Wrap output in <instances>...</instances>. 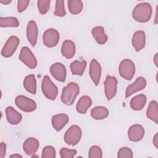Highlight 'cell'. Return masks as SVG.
Here are the masks:
<instances>
[{
  "label": "cell",
  "mask_w": 158,
  "mask_h": 158,
  "mask_svg": "<svg viewBox=\"0 0 158 158\" xmlns=\"http://www.w3.org/2000/svg\"><path fill=\"white\" fill-rule=\"evenodd\" d=\"M108 109L103 106H96L91 111V117L95 120H102L109 115Z\"/></svg>",
  "instance_id": "obj_27"
},
{
  "label": "cell",
  "mask_w": 158,
  "mask_h": 158,
  "mask_svg": "<svg viewBox=\"0 0 158 158\" xmlns=\"http://www.w3.org/2000/svg\"><path fill=\"white\" fill-rule=\"evenodd\" d=\"M61 53L67 59L72 58L75 53V43L71 40L64 41L62 45Z\"/></svg>",
  "instance_id": "obj_20"
},
{
  "label": "cell",
  "mask_w": 158,
  "mask_h": 158,
  "mask_svg": "<svg viewBox=\"0 0 158 158\" xmlns=\"http://www.w3.org/2000/svg\"><path fill=\"white\" fill-rule=\"evenodd\" d=\"M6 115L8 122L11 125H17L22 119V115L11 106L6 107Z\"/></svg>",
  "instance_id": "obj_18"
},
{
  "label": "cell",
  "mask_w": 158,
  "mask_h": 158,
  "mask_svg": "<svg viewBox=\"0 0 158 158\" xmlns=\"http://www.w3.org/2000/svg\"><path fill=\"white\" fill-rule=\"evenodd\" d=\"M146 97L143 94H140L134 96L130 101V107L134 110H140L145 106Z\"/></svg>",
  "instance_id": "obj_23"
},
{
  "label": "cell",
  "mask_w": 158,
  "mask_h": 158,
  "mask_svg": "<svg viewBox=\"0 0 158 158\" xmlns=\"http://www.w3.org/2000/svg\"><path fill=\"white\" fill-rule=\"evenodd\" d=\"M157 56H158V54L156 53V54H155L154 57V62L155 65H156L157 67V58H158Z\"/></svg>",
  "instance_id": "obj_40"
},
{
  "label": "cell",
  "mask_w": 158,
  "mask_h": 158,
  "mask_svg": "<svg viewBox=\"0 0 158 158\" xmlns=\"http://www.w3.org/2000/svg\"><path fill=\"white\" fill-rule=\"evenodd\" d=\"M19 59L30 69H35L37 65V60L35 56L27 46L22 48L19 55Z\"/></svg>",
  "instance_id": "obj_7"
},
{
  "label": "cell",
  "mask_w": 158,
  "mask_h": 158,
  "mask_svg": "<svg viewBox=\"0 0 158 158\" xmlns=\"http://www.w3.org/2000/svg\"><path fill=\"white\" fill-rule=\"evenodd\" d=\"M9 157H10V158H12V157L19 158V157H22V156L21 155H20V154H12V155H10V156H9Z\"/></svg>",
  "instance_id": "obj_41"
},
{
  "label": "cell",
  "mask_w": 158,
  "mask_h": 158,
  "mask_svg": "<svg viewBox=\"0 0 158 158\" xmlns=\"http://www.w3.org/2000/svg\"><path fill=\"white\" fill-rule=\"evenodd\" d=\"M50 73L57 81L60 82L65 81L67 71L65 67L62 63L56 62L52 64L50 67Z\"/></svg>",
  "instance_id": "obj_11"
},
{
  "label": "cell",
  "mask_w": 158,
  "mask_h": 158,
  "mask_svg": "<svg viewBox=\"0 0 158 158\" xmlns=\"http://www.w3.org/2000/svg\"><path fill=\"white\" fill-rule=\"evenodd\" d=\"M19 25V22L16 17H0L1 27H17Z\"/></svg>",
  "instance_id": "obj_29"
},
{
  "label": "cell",
  "mask_w": 158,
  "mask_h": 158,
  "mask_svg": "<svg viewBox=\"0 0 158 158\" xmlns=\"http://www.w3.org/2000/svg\"><path fill=\"white\" fill-rule=\"evenodd\" d=\"M118 158H131L133 157V152L128 147L121 148L117 154Z\"/></svg>",
  "instance_id": "obj_34"
},
{
  "label": "cell",
  "mask_w": 158,
  "mask_h": 158,
  "mask_svg": "<svg viewBox=\"0 0 158 158\" xmlns=\"http://www.w3.org/2000/svg\"><path fill=\"white\" fill-rule=\"evenodd\" d=\"M54 14L57 17H64L65 15L66 12L65 10L64 1L57 0L56 1V9Z\"/></svg>",
  "instance_id": "obj_30"
},
{
  "label": "cell",
  "mask_w": 158,
  "mask_h": 158,
  "mask_svg": "<svg viewBox=\"0 0 158 158\" xmlns=\"http://www.w3.org/2000/svg\"><path fill=\"white\" fill-rule=\"evenodd\" d=\"M157 23V7L156 8V18H155V23Z\"/></svg>",
  "instance_id": "obj_42"
},
{
  "label": "cell",
  "mask_w": 158,
  "mask_h": 158,
  "mask_svg": "<svg viewBox=\"0 0 158 158\" xmlns=\"http://www.w3.org/2000/svg\"><path fill=\"white\" fill-rule=\"evenodd\" d=\"M0 2H1V4H5V5H7V4H8L10 3V2H11V1H10V0H5V1H4V0H1V1H0Z\"/></svg>",
  "instance_id": "obj_39"
},
{
  "label": "cell",
  "mask_w": 158,
  "mask_h": 158,
  "mask_svg": "<svg viewBox=\"0 0 158 158\" xmlns=\"http://www.w3.org/2000/svg\"><path fill=\"white\" fill-rule=\"evenodd\" d=\"M144 135L143 127L139 124L131 125L128 131V137L131 141L138 142L141 141Z\"/></svg>",
  "instance_id": "obj_12"
},
{
  "label": "cell",
  "mask_w": 158,
  "mask_h": 158,
  "mask_svg": "<svg viewBox=\"0 0 158 158\" xmlns=\"http://www.w3.org/2000/svg\"><path fill=\"white\" fill-rule=\"evenodd\" d=\"M56 157V150L53 146H47L43 149L42 158H54Z\"/></svg>",
  "instance_id": "obj_32"
},
{
  "label": "cell",
  "mask_w": 158,
  "mask_h": 158,
  "mask_svg": "<svg viewBox=\"0 0 158 158\" xmlns=\"http://www.w3.org/2000/svg\"><path fill=\"white\" fill-rule=\"evenodd\" d=\"M6 152V145L4 142L0 144V158H4Z\"/></svg>",
  "instance_id": "obj_37"
},
{
  "label": "cell",
  "mask_w": 158,
  "mask_h": 158,
  "mask_svg": "<svg viewBox=\"0 0 158 158\" xmlns=\"http://www.w3.org/2000/svg\"><path fill=\"white\" fill-rule=\"evenodd\" d=\"M146 35L144 31L138 30L134 33L132 36V45L135 51L138 52L145 46Z\"/></svg>",
  "instance_id": "obj_15"
},
{
  "label": "cell",
  "mask_w": 158,
  "mask_h": 158,
  "mask_svg": "<svg viewBox=\"0 0 158 158\" xmlns=\"http://www.w3.org/2000/svg\"><path fill=\"white\" fill-rule=\"evenodd\" d=\"M30 1L26 0H19L17 2V10L19 12H23L28 6Z\"/></svg>",
  "instance_id": "obj_36"
},
{
  "label": "cell",
  "mask_w": 158,
  "mask_h": 158,
  "mask_svg": "<svg viewBox=\"0 0 158 158\" xmlns=\"http://www.w3.org/2000/svg\"><path fill=\"white\" fill-rule=\"evenodd\" d=\"M89 75L96 86L99 85L101 75V67L99 63L96 60L93 59L89 65Z\"/></svg>",
  "instance_id": "obj_14"
},
{
  "label": "cell",
  "mask_w": 158,
  "mask_h": 158,
  "mask_svg": "<svg viewBox=\"0 0 158 158\" xmlns=\"http://www.w3.org/2000/svg\"><path fill=\"white\" fill-rule=\"evenodd\" d=\"M38 27L36 22L33 20H30L27 25V37L28 42L35 46L36 44L38 38Z\"/></svg>",
  "instance_id": "obj_16"
},
{
  "label": "cell",
  "mask_w": 158,
  "mask_h": 158,
  "mask_svg": "<svg viewBox=\"0 0 158 158\" xmlns=\"http://www.w3.org/2000/svg\"><path fill=\"white\" fill-rule=\"evenodd\" d=\"M68 8L72 14H80L83 9V2L80 0H69L67 2Z\"/></svg>",
  "instance_id": "obj_28"
},
{
  "label": "cell",
  "mask_w": 158,
  "mask_h": 158,
  "mask_svg": "<svg viewBox=\"0 0 158 158\" xmlns=\"http://www.w3.org/2000/svg\"><path fill=\"white\" fill-rule=\"evenodd\" d=\"M20 40L15 36H10L1 50V55L4 57H9L13 55L16 51Z\"/></svg>",
  "instance_id": "obj_9"
},
{
  "label": "cell",
  "mask_w": 158,
  "mask_h": 158,
  "mask_svg": "<svg viewBox=\"0 0 158 158\" xmlns=\"http://www.w3.org/2000/svg\"><path fill=\"white\" fill-rule=\"evenodd\" d=\"M81 130L78 125L71 126L65 132L64 139L65 142L72 146L77 144L81 138Z\"/></svg>",
  "instance_id": "obj_4"
},
{
  "label": "cell",
  "mask_w": 158,
  "mask_h": 158,
  "mask_svg": "<svg viewBox=\"0 0 158 158\" xmlns=\"http://www.w3.org/2000/svg\"><path fill=\"white\" fill-rule=\"evenodd\" d=\"M59 39V33L54 28H48L43 33V43L48 48H53L56 46L57 44Z\"/></svg>",
  "instance_id": "obj_8"
},
{
  "label": "cell",
  "mask_w": 158,
  "mask_h": 158,
  "mask_svg": "<svg viewBox=\"0 0 158 158\" xmlns=\"http://www.w3.org/2000/svg\"><path fill=\"white\" fill-rule=\"evenodd\" d=\"M146 116L156 123H158V107L157 103L156 101L150 102L146 110Z\"/></svg>",
  "instance_id": "obj_25"
},
{
  "label": "cell",
  "mask_w": 158,
  "mask_h": 158,
  "mask_svg": "<svg viewBox=\"0 0 158 158\" xmlns=\"http://www.w3.org/2000/svg\"><path fill=\"white\" fill-rule=\"evenodd\" d=\"M70 67L73 75L81 76L86 67V61L75 60L71 63Z\"/></svg>",
  "instance_id": "obj_26"
},
{
  "label": "cell",
  "mask_w": 158,
  "mask_h": 158,
  "mask_svg": "<svg viewBox=\"0 0 158 158\" xmlns=\"http://www.w3.org/2000/svg\"><path fill=\"white\" fill-rule=\"evenodd\" d=\"M102 152L101 149L98 146H93L90 148L88 153L89 158H101Z\"/></svg>",
  "instance_id": "obj_33"
},
{
  "label": "cell",
  "mask_w": 158,
  "mask_h": 158,
  "mask_svg": "<svg viewBox=\"0 0 158 158\" xmlns=\"http://www.w3.org/2000/svg\"><path fill=\"white\" fill-rule=\"evenodd\" d=\"M77 154L75 149H69L66 148H62L60 150V156L62 158H72Z\"/></svg>",
  "instance_id": "obj_35"
},
{
  "label": "cell",
  "mask_w": 158,
  "mask_h": 158,
  "mask_svg": "<svg viewBox=\"0 0 158 158\" xmlns=\"http://www.w3.org/2000/svg\"><path fill=\"white\" fill-rule=\"evenodd\" d=\"M91 104L92 100L91 98L88 96H83L80 98L77 104V111L80 114H85L87 112L88 108L91 107Z\"/></svg>",
  "instance_id": "obj_22"
},
{
  "label": "cell",
  "mask_w": 158,
  "mask_h": 158,
  "mask_svg": "<svg viewBox=\"0 0 158 158\" xmlns=\"http://www.w3.org/2000/svg\"><path fill=\"white\" fill-rule=\"evenodd\" d=\"M91 33L93 38L99 44H104L107 41V35L102 26H96L92 28Z\"/></svg>",
  "instance_id": "obj_21"
},
{
  "label": "cell",
  "mask_w": 158,
  "mask_h": 158,
  "mask_svg": "<svg viewBox=\"0 0 158 158\" xmlns=\"http://www.w3.org/2000/svg\"><path fill=\"white\" fill-rule=\"evenodd\" d=\"M52 125L53 128L57 131L61 130L68 123L69 117L65 114H59L52 117Z\"/></svg>",
  "instance_id": "obj_19"
},
{
  "label": "cell",
  "mask_w": 158,
  "mask_h": 158,
  "mask_svg": "<svg viewBox=\"0 0 158 158\" xmlns=\"http://www.w3.org/2000/svg\"><path fill=\"white\" fill-rule=\"evenodd\" d=\"M79 92L80 88L76 83H69L62 89L60 97L62 102L67 106L72 105Z\"/></svg>",
  "instance_id": "obj_2"
},
{
  "label": "cell",
  "mask_w": 158,
  "mask_h": 158,
  "mask_svg": "<svg viewBox=\"0 0 158 158\" xmlns=\"http://www.w3.org/2000/svg\"><path fill=\"white\" fill-rule=\"evenodd\" d=\"M153 144L156 148H158V133H156L153 138Z\"/></svg>",
  "instance_id": "obj_38"
},
{
  "label": "cell",
  "mask_w": 158,
  "mask_h": 158,
  "mask_svg": "<svg viewBox=\"0 0 158 158\" xmlns=\"http://www.w3.org/2000/svg\"><path fill=\"white\" fill-rule=\"evenodd\" d=\"M152 15V7L149 3L141 2L137 4L132 11L133 19L138 22H148Z\"/></svg>",
  "instance_id": "obj_1"
},
{
  "label": "cell",
  "mask_w": 158,
  "mask_h": 158,
  "mask_svg": "<svg viewBox=\"0 0 158 158\" xmlns=\"http://www.w3.org/2000/svg\"><path fill=\"white\" fill-rule=\"evenodd\" d=\"M16 106L22 111L25 112H31L36 109V102L23 95H19L15 99Z\"/></svg>",
  "instance_id": "obj_6"
},
{
  "label": "cell",
  "mask_w": 158,
  "mask_h": 158,
  "mask_svg": "<svg viewBox=\"0 0 158 158\" xmlns=\"http://www.w3.org/2000/svg\"><path fill=\"white\" fill-rule=\"evenodd\" d=\"M117 80L115 77L107 75L104 81L105 94L108 100L112 99L117 93Z\"/></svg>",
  "instance_id": "obj_10"
},
{
  "label": "cell",
  "mask_w": 158,
  "mask_h": 158,
  "mask_svg": "<svg viewBox=\"0 0 158 158\" xmlns=\"http://www.w3.org/2000/svg\"><path fill=\"white\" fill-rule=\"evenodd\" d=\"M39 141L35 138H27L23 144V149L27 155L31 156L38 151L39 148Z\"/></svg>",
  "instance_id": "obj_17"
},
{
  "label": "cell",
  "mask_w": 158,
  "mask_h": 158,
  "mask_svg": "<svg viewBox=\"0 0 158 158\" xmlns=\"http://www.w3.org/2000/svg\"><path fill=\"white\" fill-rule=\"evenodd\" d=\"M25 89L31 94H35L36 92V80L33 74L27 75L23 80Z\"/></svg>",
  "instance_id": "obj_24"
},
{
  "label": "cell",
  "mask_w": 158,
  "mask_h": 158,
  "mask_svg": "<svg viewBox=\"0 0 158 158\" xmlns=\"http://www.w3.org/2000/svg\"><path fill=\"white\" fill-rule=\"evenodd\" d=\"M41 89L44 96L46 98L50 100L56 99L58 94V88L48 75L43 77L41 83Z\"/></svg>",
  "instance_id": "obj_3"
},
{
  "label": "cell",
  "mask_w": 158,
  "mask_h": 158,
  "mask_svg": "<svg viewBox=\"0 0 158 158\" xmlns=\"http://www.w3.org/2000/svg\"><path fill=\"white\" fill-rule=\"evenodd\" d=\"M50 0H38L37 6L39 12L41 14H45L50 7Z\"/></svg>",
  "instance_id": "obj_31"
},
{
  "label": "cell",
  "mask_w": 158,
  "mask_h": 158,
  "mask_svg": "<svg viewBox=\"0 0 158 158\" xmlns=\"http://www.w3.org/2000/svg\"><path fill=\"white\" fill-rule=\"evenodd\" d=\"M118 72L120 75L124 79L127 80H131L135 72L134 63L130 59H123L119 64Z\"/></svg>",
  "instance_id": "obj_5"
},
{
  "label": "cell",
  "mask_w": 158,
  "mask_h": 158,
  "mask_svg": "<svg viewBox=\"0 0 158 158\" xmlns=\"http://www.w3.org/2000/svg\"><path fill=\"white\" fill-rule=\"evenodd\" d=\"M146 85V80L143 77H138L135 81L127 86L125 91V97L128 98L132 94L143 89Z\"/></svg>",
  "instance_id": "obj_13"
}]
</instances>
